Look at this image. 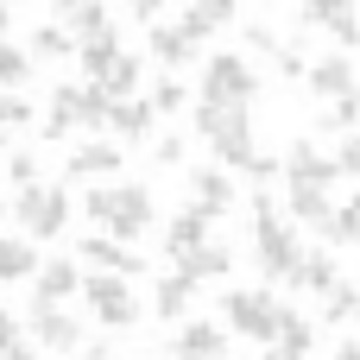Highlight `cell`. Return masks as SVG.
Returning a JSON list of instances; mask_svg holds the SVG:
<instances>
[{
    "label": "cell",
    "mask_w": 360,
    "mask_h": 360,
    "mask_svg": "<svg viewBox=\"0 0 360 360\" xmlns=\"http://www.w3.org/2000/svg\"><path fill=\"white\" fill-rule=\"evenodd\" d=\"M0 221H6V209H0Z\"/></svg>",
    "instance_id": "cell-51"
},
{
    "label": "cell",
    "mask_w": 360,
    "mask_h": 360,
    "mask_svg": "<svg viewBox=\"0 0 360 360\" xmlns=\"http://www.w3.org/2000/svg\"><path fill=\"white\" fill-rule=\"evenodd\" d=\"M278 171H285V184H323V190H329V184L342 177V165H335V158H329V152H323V146H316L310 133H297V139L285 146Z\"/></svg>",
    "instance_id": "cell-9"
},
{
    "label": "cell",
    "mask_w": 360,
    "mask_h": 360,
    "mask_svg": "<svg viewBox=\"0 0 360 360\" xmlns=\"http://www.w3.org/2000/svg\"><path fill=\"white\" fill-rule=\"evenodd\" d=\"M190 209H202L209 221L234 209V184H228V171H221V165H209V171H190Z\"/></svg>",
    "instance_id": "cell-16"
},
{
    "label": "cell",
    "mask_w": 360,
    "mask_h": 360,
    "mask_svg": "<svg viewBox=\"0 0 360 360\" xmlns=\"http://www.w3.org/2000/svg\"><path fill=\"white\" fill-rule=\"evenodd\" d=\"M70 133H89V120H82V82H57L51 101H44V139H70Z\"/></svg>",
    "instance_id": "cell-14"
},
{
    "label": "cell",
    "mask_w": 360,
    "mask_h": 360,
    "mask_svg": "<svg viewBox=\"0 0 360 360\" xmlns=\"http://www.w3.org/2000/svg\"><path fill=\"white\" fill-rule=\"evenodd\" d=\"M278 316H285V304H278L266 285H240V291L221 297V323H228V335H247V342H266V348H272Z\"/></svg>",
    "instance_id": "cell-4"
},
{
    "label": "cell",
    "mask_w": 360,
    "mask_h": 360,
    "mask_svg": "<svg viewBox=\"0 0 360 360\" xmlns=\"http://www.w3.org/2000/svg\"><path fill=\"white\" fill-rule=\"evenodd\" d=\"M19 82H32V51L0 38V89H19Z\"/></svg>",
    "instance_id": "cell-33"
},
{
    "label": "cell",
    "mask_w": 360,
    "mask_h": 360,
    "mask_svg": "<svg viewBox=\"0 0 360 360\" xmlns=\"http://www.w3.org/2000/svg\"><path fill=\"white\" fill-rule=\"evenodd\" d=\"M82 259H89L95 272H114V278H139V272H146V259H139L127 240L101 234V228H95V234H82Z\"/></svg>",
    "instance_id": "cell-12"
},
{
    "label": "cell",
    "mask_w": 360,
    "mask_h": 360,
    "mask_svg": "<svg viewBox=\"0 0 360 360\" xmlns=\"http://www.w3.org/2000/svg\"><path fill=\"white\" fill-rule=\"evenodd\" d=\"M0 152H6V127H0Z\"/></svg>",
    "instance_id": "cell-50"
},
{
    "label": "cell",
    "mask_w": 360,
    "mask_h": 360,
    "mask_svg": "<svg viewBox=\"0 0 360 360\" xmlns=\"http://www.w3.org/2000/svg\"><path fill=\"white\" fill-rule=\"evenodd\" d=\"M63 360H108V348L95 342V348H76V354H63Z\"/></svg>",
    "instance_id": "cell-45"
},
{
    "label": "cell",
    "mask_w": 360,
    "mask_h": 360,
    "mask_svg": "<svg viewBox=\"0 0 360 360\" xmlns=\"http://www.w3.org/2000/svg\"><path fill=\"white\" fill-rule=\"evenodd\" d=\"M177 272L196 278V285H202V278H228V272H234V253H228L221 240H202V247H190V253L177 259Z\"/></svg>",
    "instance_id": "cell-22"
},
{
    "label": "cell",
    "mask_w": 360,
    "mask_h": 360,
    "mask_svg": "<svg viewBox=\"0 0 360 360\" xmlns=\"http://www.w3.org/2000/svg\"><path fill=\"white\" fill-rule=\"evenodd\" d=\"M285 196H291V215H297L304 228H316V234L329 228L335 209H329V190H323V184H285Z\"/></svg>",
    "instance_id": "cell-24"
},
{
    "label": "cell",
    "mask_w": 360,
    "mask_h": 360,
    "mask_svg": "<svg viewBox=\"0 0 360 360\" xmlns=\"http://www.w3.org/2000/svg\"><path fill=\"white\" fill-rule=\"evenodd\" d=\"M19 342V323H13V310H0V348H13Z\"/></svg>",
    "instance_id": "cell-44"
},
{
    "label": "cell",
    "mask_w": 360,
    "mask_h": 360,
    "mask_svg": "<svg viewBox=\"0 0 360 360\" xmlns=\"http://www.w3.org/2000/svg\"><path fill=\"white\" fill-rule=\"evenodd\" d=\"M146 51H152L165 70H184V63H196L202 38H190L184 25H158V19H152V32H146Z\"/></svg>",
    "instance_id": "cell-15"
},
{
    "label": "cell",
    "mask_w": 360,
    "mask_h": 360,
    "mask_svg": "<svg viewBox=\"0 0 360 360\" xmlns=\"http://www.w3.org/2000/svg\"><path fill=\"white\" fill-rule=\"evenodd\" d=\"M323 240H329V247H360V190L342 202V209H335V215H329Z\"/></svg>",
    "instance_id": "cell-30"
},
{
    "label": "cell",
    "mask_w": 360,
    "mask_h": 360,
    "mask_svg": "<svg viewBox=\"0 0 360 360\" xmlns=\"http://www.w3.org/2000/svg\"><path fill=\"white\" fill-rule=\"evenodd\" d=\"M32 348L38 354H76L82 348V323L63 310V304H32Z\"/></svg>",
    "instance_id": "cell-8"
},
{
    "label": "cell",
    "mask_w": 360,
    "mask_h": 360,
    "mask_svg": "<svg viewBox=\"0 0 360 360\" xmlns=\"http://www.w3.org/2000/svg\"><path fill=\"white\" fill-rule=\"evenodd\" d=\"M253 259H259L266 285H291L297 266H304V240L291 234V221L272 215V196H266V190L253 196Z\"/></svg>",
    "instance_id": "cell-2"
},
{
    "label": "cell",
    "mask_w": 360,
    "mask_h": 360,
    "mask_svg": "<svg viewBox=\"0 0 360 360\" xmlns=\"http://www.w3.org/2000/svg\"><path fill=\"white\" fill-rule=\"evenodd\" d=\"M32 120H38V108H32L19 89H0V127L13 133V127H32Z\"/></svg>",
    "instance_id": "cell-35"
},
{
    "label": "cell",
    "mask_w": 360,
    "mask_h": 360,
    "mask_svg": "<svg viewBox=\"0 0 360 360\" xmlns=\"http://www.w3.org/2000/svg\"><path fill=\"white\" fill-rule=\"evenodd\" d=\"M0 360H44L32 342H13V348H0Z\"/></svg>",
    "instance_id": "cell-43"
},
{
    "label": "cell",
    "mask_w": 360,
    "mask_h": 360,
    "mask_svg": "<svg viewBox=\"0 0 360 360\" xmlns=\"http://www.w3.org/2000/svg\"><path fill=\"white\" fill-rule=\"evenodd\" d=\"M6 177H13L19 190H25V184H38V158H32V152H13V158H6Z\"/></svg>",
    "instance_id": "cell-39"
},
{
    "label": "cell",
    "mask_w": 360,
    "mask_h": 360,
    "mask_svg": "<svg viewBox=\"0 0 360 360\" xmlns=\"http://www.w3.org/2000/svg\"><path fill=\"white\" fill-rule=\"evenodd\" d=\"M329 360H360V342H354V335H348V342H342V348H335V354H329Z\"/></svg>",
    "instance_id": "cell-46"
},
{
    "label": "cell",
    "mask_w": 360,
    "mask_h": 360,
    "mask_svg": "<svg viewBox=\"0 0 360 360\" xmlns=\"http://www.w3.org/2000/svg\"><path fill=\"white\" fill-rule=\"evenodd\" d=\"M184 101H190V89H184V82H177V76H165V82H158V89H152V114H177V108H184Z\"/></svg>",
    "instance_id": "cell-36"
},
{
    "label": "cell",
    "mask_w": 360,
    "mask_h": 360,
    "mask_svg": "<svg viewBox=\"0 0 360 360\" xmlns=\"http://www.w3.org/2000/svg\"><path fill=\"white\" fill-rule=\"evenodd\" d=\"M152 101H139V95H127V101H114L108 108V133H120V139H146L152 133Z\"/></svg>",
    "instance_id": "cell-26"
},
{
    "label": "cell",
    "mask_w": 360,
    "mask_h": 360,
    "mask_svg": "<svg viewBox=\"0 0 360 360\" xmlns=\"http://www.w3.org/2000/svg\"><path fill=\"white\" fill-rule=\"evenodd\" d=\"M76 57H82V82H89V76H101V70L120 57V32H114V25H108V32H95L89 44H76Z\"/></svg>",
    "instance_id": "cell-27"
},
{
    "label": "cell",
    "mask_w": 360,
    "mask_h": 360,
    "mask_svg": "<svg viewBox=\"0 0 360 360\" xmlns=\"http://www.w3.org/2000/svg\"><path fill=\"white\" fill-rule=\"evenodd\" d=\"M70 291H82L76 259H38V272H32V304H63Z\"/></svg>",
    "instance_id": "cell-17"
},
{
    "label": "cell",
    "mask_w": 360,
    "mask_h": 360,
    "mask_svg": "<svg viewBox=\"0 0 360 360\" xmlns=\"http://www.w3.org/2000/svg\"><path fill=\"white\" fill-rule=\"evenodd\" d=\"M70 51H76V38L63 25H38L32 32V57H70Z\"/></svg>",
    "instance_id": "cell-34"
},
{
    "label": "cell",
    "mask_w": 360,
    "mask_h": 360,
    "mask_svg": "<svg viewBox=\"0 0 360 360\" xmlns=\"http://www.w3.org/2000/svg\"><path fill=\"white\" fill-rule=\"evenodd\" d=\"M0 38H6V13H0Z\"/></svg>",
    "instance_id": "cell-49"
},
{
    "label": "cell",
    "mask_w": 360,
    "mask_h": 360,
    "mask_svg": "<svg viewBox=\"0 0 360 360\" xmlns=\"http://www.w3.org/2000/svg\"><path fill=\"white\" fill-rule=\"evenodd\" d=\"M196 133H202V139L215 146V158H221L228 171H247V165L259 158L247 108H209V101H196Z\"/></svg>",
    "instance_id": "cell-3"
},
{
    "label": "cell",
    "mask_w": 360,
    "mask_h": 360,
    "mask_svg": "<svg viewBox=\"0 0 360 360\" xmlns=\"http://www.w3.org/2000/svg\"><path fill=\"white\" fill-rule=\"evenodd\" d=\"M323 316H329V323H354V316H360V285L335 278V285L323 291Z\"/></svg>",
    "instance_id": "cell-31"
},
{
    "label": "cell",
    "mask_w": 360,
    "mask_h": 360,
    "mask_svg": "<svg viewBox=\"0 0 360 360\" xmlns=\"http://www.w3.org/2000/svg\"><path fill=\"white\" fill-rule=\"evenodd\" d=\"M209 228H215V221H209L202 209H184V215H171V228H165V253H171V259H184L190 247H202V240H209Z\"/></svg>",
    "instance_id": "cell-25"
},
{
    "label": "cell",
    "mask_w": 360,
    "mask_h": 360,
    "mask_svg": "<svg viewBox=\"0 0 360 360\" xmlns=\"http://www.w3.org/2000/svg\"><path fill=\"white\" fill-rule=\"evenodd\" d=\"M228 354V329L221 323H177V335H171V360H221Z\"/></svg>",
    "instance_id": "cell-13"
},
{
    "label": "cell",
    "mask_w": 360,
    "mask_h": 360,
    "mask_svg": "<svg viewBox=\"0 0 360 360\" xmlns=\"http://www.w3.org/2000/svg\"><path fill=\"white\" fill-rule=\"evenodd\" d=\"M354 285H360V278H354Z\"/></svg>",
    "instance_id": "cell-52"
},
{
    "label": "cell",
    "mask_w": 360,
    "mask_h": 360,
    "mask_svg": "<svg viewBox=\"0 0 360 360\" xmlns=\"http://www.w3.org/2000/svg\"><path fill=\"white\" fill-rule=\"evenodd\" d=\"M89 82H95L108 101H127V95H139V82H146V63H139L133 51H120V57H114L101 76H89Z\"/></svg>",
    "instance_id": "cell-19"
},
{
    "label": "cell",
    "mask_w": 360,
    "mask_h": 360,
    "mask_svg": "<svg viewBox=\"0 0 360 360\" xmlns=\"http://www.w3.org/2000/svg\"><path fill=\"white\" fill-rule=\"evenodd\" d=\"M13 6H25V0H0V13H6V19H13Z\"/></svg>",
    "instance_id": "cell-47"
},
{
    "label": "cell",
    "mask_w": 360,
    "mask_h": 360,
    "mask_svg": "<svg viewBox=\"0 0 360 360\" xmlns=\"http://www.w3.org/2000/svg\"><path fill=\"white\" fill-rule=\"evenodd\" d=\"M82 304L95 323L108 329H133L139 323V297H133V278H114V272H89L82 278Z\"/></svg>",
    "instance_id": "cell-7"
},
{
    "label": "cell",
    "mask_w": 360,
    "mask_h": 360,
    "mask_svg": "<svg viewBox=\"0 0 360 360\" xmlns=\"http://www.w3.org/2000/svg\"><path fill=\"white\" fill-rule=\"evenodd\" d=\"M335 278H342V272H335V259H329V253H304V266H297V278H291V285H297V291H310V297H323Z\"/></svg>",
    "instance_id": "cell-28"
},
{
    "label": "cell",
    "mask_w": 360,
    "mask_h": 360,
    "mask_svg": "<svg viewBox=\"0 0 360 360\" xmlns=\"http://www.w3.org/2000/svg\"><path fill=\"white\" fill-rule=\"evenodd\" d=\"M196 95H202L209 108H253V95H259V70H253L247 57L221 51V57H209V63H202Z\"/></svg>",
    "instance_id": "cell-5"
},
{
    "label": "cell",
    "mask_w": 360,
    "mask_h": 360,
    "mask_svg": "<svg viewBox=\"0 0 360 360\" xmlns=\"http://www.w3.org/2000/svg\"><path fill=\"white\" fill-rule=\"evenodd\" d=\"M152 158H158V165H184V139H177V133H165V139L152 146Z\"/></svg>",
    "instance_id": "cell-41"
},
{
    "label": "cell",
    "mask_w": 360,
    "mask_h": 360,
    "mask_svg": "<svg viewBox=\"0 0 360 360\" xmlns=\"http://www.w3.org/2000/svg\"><path fill=\"white\" fill-rule=\"evenodd\" d=\"M354 127H360V89L342 95V101H329V114L316 120V133H354Z\"/></svg>",
    "instance_id": "cell-32"
},
{
    "label": "cell",
    "mask_w": 360,
    "mask_h": 360,
    "mask_svg": "<svg viewBox=\"0 0 360 360\" xmlns=\"http://www.w3.org/2000/svg\"><path fill=\"white\" fill-rule=\"evenodd\" d=\"M120 6H127L133 19H158V13H165V0H120Z\"/></svg>",
    "instance_id": "cell-42"
},
{
    "label": "cell",
    "mask_w": 360,
    "mask_h": 360,
    "mask_svg": "<svg viewBox=\"0 0 360 360\" xmlns=\"http://www.w3.org/2000/svg\"><path fill=\"white\" fill-rule=\"evenodd\" d=\"M38 272V247L25 234H0V285H32Z\"/></svg>",
    "instance_id": "cell-23"
},
{
    "label": "cell",
    "mask_w": 360,
    "mask_h": 360,
    "mask_svg": "<svg viewBox=\"0 0 360 360\" xmlns=\"http://www.w3.org/2000/svg\"><path fill=\"white\" fill-rule=\"evenodd\" d=\"M304 82H310L316 101H342V95L360 89V70L348 63V51H329V57H316V63L304 70Z\"/></svg>",
    "instance_id": "cell-11"
},
{
    "label": "cell",
    "mask_w": 360,
    "mask_h": 360,
    "mask_svg": "<svg viewBox=\"0 0 360 360\" xmlns=\"http://www.w3.org/2000/svg\"><path fill=\"white\" fill-rule=\"evenodd\" d=\"M190 304H196V278H184V272L158 278V291H152V316H158V323H184Z\"/></svg>",
    "instance_id": "cell-21"
},
{
    "label": "cell",
    "mask_w": 360,
    "mask_h": 360,
    "mask_svg": "<svg viewBox=\"0 0 360 360\" xmlns=\"http://www.w3.org/2000/svg\"><path fill=\"white\" fill-rule=\"evenodd\" d=\"M335 165H342V177H360V127H354V133H342V152H335Z\"/></svg>",
    "instance_id": "cell-38"
},
{
    "label": "cell",
    "mask_w": 360,
    "mask_h": 360,
    "mask_svg": "<svg viewBox=\"0 0 360 360\" xmlns=\"http://www.w3.org/2000/svg\"><path fill=\"white\" fill-rule=\"evenodd\" d=\"M51 6H57V13H70V6H76V0H51Z\"/></svg>",
    "instance_id": "cell-48"
},
{
    "label": "cell",
    "mask_w": 360,
    "mask_h": 360,
    "mask_svg": "<svg viewBox=\"0 0 360 360\" xmlns=\"http://www.w3.org/2000/svg\"><path fill=\"white\" fill-rule=\"evenodd\" d=\"M108 25H114V19H108V6H101V0H76L63 32H70L76 44H89V38H95V32H108Z\"/></svg>",
    "instance_id": "cell-29"
},
{
    "label": "cell",
    "mask_w": 360,
    "mask_h": 360,
    "mask_svg": "<svg viewBox=\"0 0 360 360\" xmlns=\"http://www.w3.org/2000/svg\"><path fill=\"white\" fill-rule=\"evenodd\" d=\"M310 348H316L310 316L285 310V316H278V335H272V348H266V360H310Z\"/></svg>",
    "instance_id": "cell-18"
},
{
    "label": "cell",
    "mask_w": 360,
    "mask_h": 360,
    "mask_svg": "<svg viewBox=\"0 0 360 360\" xmlns=\"http://www.w3.org/2000/svg\"><path fill=\"white\" fill-rule=\"evenodd\" d=\"M63 171H70L76 184H82V177H114V171H120V146H114V139H89V146L70 152Z\"/></svg>",
    "instance_id": "cell-20"
},
{
    "label": "cell",
    "mask_w": 360,
    "mask_h": 360,
    "mask_svg": "<svg viewBox=\"0 0 360 360\" xmlns=\"http://www.w3.org/2000/svg\"><path fill=\"white\" fill-rule=\"evenodd\" d=\"M297 19H304L310 32L323 25L342 51H354V44H360V13H354V0H304V6H297Z\"/></svg>",
    "instance_id": "cell-10"
},
{
    "label": "cell",
    "mask_w": 360,
    "mask_h": 360,
    "mask_svg": "<svg viewBox=\"0 0 360 360\" xmlns=\"http://www.w3.org/2000/svg\"><path fill=\"white\" fill-rule=\"evenodd\" d=\"M13 215L25 228V240H57L70 228V190L63 184H25L19 202H13Z\"/></svg>",
    "instance_id": "cell-6"
},
{
    "label": "cell",
    "mask_w": 360,
    "mask_h": 360,
    "mask_svg": "<svg viewBox=\"0 0 360 360\" xmlns=\"http://www.w3.org/2000/svg\"><path fill=\"white\" fill-rule=\"evenodd\" d=\"M82 215H89V228H101V234H114V240L133 247L152 228V190L146 184H95L82 196Z\"/></svg>",
    "instance_id": "cell-1"
},
{
    "label": "cell",
    "mask_w": 360,
    "mask_h": 360,
    "mask_svg": "<svg viewBox=\"0 0 360 360\" xmlns=\"http://www.w3.org/2000/svg\"><path fill=\"white\" fill-rule=\"evenodd\" d=\"M190 13H196V19H209V25L221 32V25H234V13H240V0H190Z\"/></svg>",
    "instance_id": "cell-37"
},
{
    "label": "cell",
    "mask_w": 360,
    "mask_h": 360,
    "mask_svg": "<svg viewBox=\"0 0 360 360\" xmlns=\"http://www.w3.org/2000/svg\"><path fill=\"white\" fill-rule=\"evenodd\" d=\"M247 44H253V51H266V57H278V51H285L272 25H247Z\"/></svg>",
    "instance_id": "cell-40"
}]
</instances>
